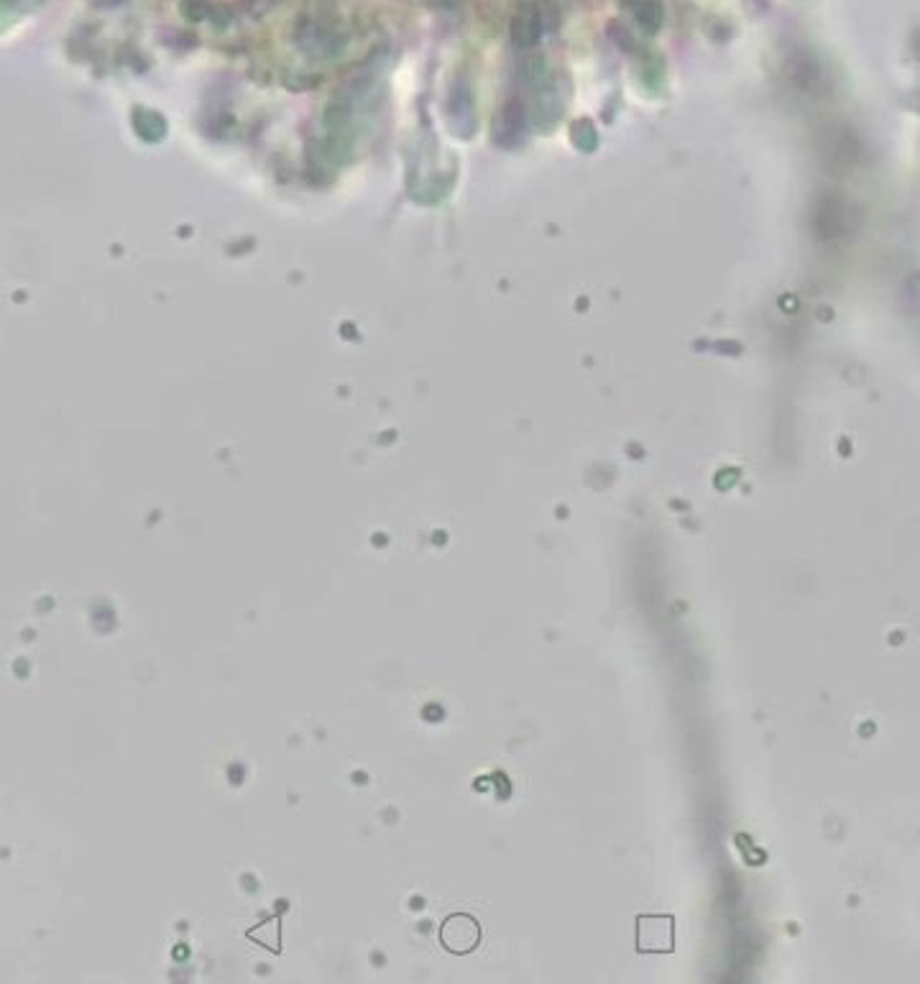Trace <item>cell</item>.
<instances>
[{
    "mask_svg": "<svg viewBox=\"0 0 920 984\" xmlns=\"http://www.w3.org/2000/svg\"><path fill=\"white\" fill-rule=\"evenodd\" d=\"M818 151H821L826 166L834 175H844V172H852V166L857 164L861 143L849 126H826L821 141H818Z\"/></svg>",
    "mask_w": 920,
    "mask_h": 984,
    "instance_id": "7a4b0ae2",
    "label": "cell"
},
{
    "mask_svg": "<svg viewBox=\"0 0 920 984\" xmlns=\"http://www.w3.org/2000/svg\"><path fill=\"white\" fill-rule=\"evenodd\" d=\"M637 951L640 954L676 951V918L655 913L637 916Z\"/></svg>",
    "mask_w": 920,
    "mask_h": 984,
    "instance_id": "3957f363",
    "label": "cell"
},
{
    "mask_svg": "<svg viewBox=\"0 0 920 984\" xmlns=\"http://www.w3.org/2000/svg\"><path fill=\"white\" fill-rule=\"evenodd\" d=\"M147 118L149 123H143V118H139V115H134V126H136V131H139L141 139H147V141H159L164 136L162 128L164 126V121H162V115H156V113H151L147 111Z\"/></svg>",
    "mask_w": 920,
    "mask_h": 984,
    "instance_id": "52a82bcc",
    "label": "cell"
},
{
    "mask_svg": "<svg viewBox=\"0 0 920 984\" xmlns=\"http://www.w3.org/2000/svg\"><path fill=\"white\" fill-rule=\"evenodd\" d=\"M525 118H527L525 105H521L519 100H509V103L504 105V113H502V134L506 136V139H512V136H519V134H521V128H525Z\"/></svg>",
    "mask_w": 920,
    "mask_h": 984,
    "instance_id": "5b68a950",
    "label": "cell"
},
{
    "mask_svg": "<svg viewBox=\"0 0 920 984\" xmlns=\"http://www.w3.org/2000/svg\"><path fill=\"white\" fill-rule=\"evenodd\" d=\"M859 226V213L839 194H823L814 205V230L823 241H839Z\"/></svg>",
    "mask_w": 920,
    "mask_h": 984,
    "instance_id": "6da1fadb",
    "label": "cell"
},
{
    "mask_svg": "<svg viewBox=\"0 0 920 984\" xmlns=\"http://www.w3.org/2000/svg\"><path fill=\"white\" fill-rule=\"evenodd\" d=\"M538 36H540L538 18H534L532 13H521L517 24H514V41H517L519 47H530L538 41Z\"/></svg>",
    "mask_w": 920,
    "mask_h": 984,
    "instance_id": "8992f818",
    "label": "cell"
},
{
    "mask_svg": "<svg viewBox=\"0 0 920 984\" xmlns=\"http://www.w3.org/2000/svg\"><path fill=\"white\" fill-rule=\"evenodd\" d=\"M438 938L445 951L455 954V957H466V954L476 951L478 944H481V923L468 913H453L440 923Z\"/></svg>",
    "mask_w": 920,
    "mask_h": 984,
    "instance_id": "277c9868",
    "label": "cell"
}]
</instances>
